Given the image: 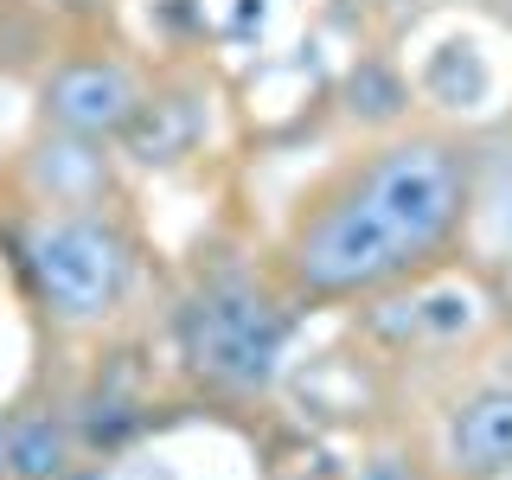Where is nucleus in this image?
<instances>
[{
  "label": "nucleus",
  "mask_w": 512,
  "mask_h": 480,
  "mask_svg": "<svg viewBox=\"0 0 512 480\" xmlns=\"http://www.w3.org/2000/svg\"><path fill=\"white\" fill-rule=\"evenodd\" d=\"M468 180L442 141H397L346 173L327 199L301 218L288 269L308 295H365L397 282L455 231Z\"/></svg>",
  "instance_id": "obj_1"
},
{
  "label": "nucleus",
  "mask_w": 512,
  "mask_h": 480,
  "mask_svg": "<svg viewBox=\"0 0 512 480\" xmlns=\"http://www.w3.org/2000/svg\"><path fill=\"white\" fill-rule=\"evenodd\" d=\"M20 269L58 327H96L122 308L135 256L116 224L90 212H52L20 237Z\"/></svg>",
  "instance_id": "obj_2"
},
{
  "label": "nucleus",
  "mask_w": 512,
  "mask_h": 480,
  "mask_svg": "<svg viewBox=\"0 0 512 480\" xmlns=\"http://www.w3.org/2000/svg\"><path fill=\"white\" fill-rule=\"evenodd\" d=\"M192 372L218 391H263L288 346V314L256 288H205L180 320Z\"/></svg>",
  "instance_id": "obj_3"
},
{
  "label": "nucleus",
  "mask_w": 512,
  "mask_h": 480,
  "mask_svg": "<svg viewBox=\"0 0 512 480\" xmlns=\"http://www.w3.org/2000/svg\"><path fill=\"white\" fill-rule=\"evenodd\" d=\"M141 96H135V77L122 71V64L109 58H77V64H58L52 77H45V122L58 128V135H122L128 122H135Z\"/></svg>",
  "instance_id": "obj_4"
},
{
  "label": "nucleus",
  "mask_w": 512,
  "mask_h": 480,
  "mask_svg": "<svg viewBox=\"0 0 512 480\" xmlns=\"http://www.w3.org/2000/svg\"><path fill=\"white\" fill-rule=\"evenodd\" d=\"M448 455L468 480L512 474V391H480L448 423Z\"/></svg>",
  "instance_id": "obj_5"
},
{
  "label": "nucleus",
  "mask_w": 512,
  "mask_h": 480,
  "mask_svg": "<svg viewBox=\"0 0 512 480\" xmlns=\"http://www.w3.org/2000/svg\"><path fill=\"white\" fill-rule=\"evenodd\" d=\"M32 186L52 205H90L96 192L109 186V173H103V154H96L84 135H64V141H45V148L32 154Z\"/></svg>",
  "instance_id": "obj_6"
},
{
  "label": "nucleus",
  "mask_w": 512,
  "mask_h": 480,
  "mask_svg": "<svg viewBox=\"0 0 512 480\" xmlns=\"http://www.w3.org/2000/svg\"><path fill=\"white\" fill-rule=\"evenodd\" d=\"M71 461V429L52 410L7 416V480H58Z\"/></svg>",
  "instance_id": "obj_7"
},
{
  "label": "nucleus",
  "mask_w": 512,
  "mask_h": 480,
  "mask_svg": "<svg viewBox=\"0 0 512 480\" xmlns=\"http://www.w3.org/2000/svg\"><path fill=\"white\" fill-rule=\"evenodd\" d=\"M346 96H352V116H359V122L404 116V84H397L384 64H359V71H352V84H346Z\"/></svg>",
  "instance_id": "obj_8"
},
{
  "label": "nucleus",
  "mask_w": 512,
  "mask_h": 480,
  "mask_svg": "<svg viewBox=\"0 0 512 480\" xmlns=\"http://www.w3.org/2000/svg\"><path fill=\"white\" fill-rule=\"evenodd\" d=\"M410 327H429V333H461V327H474V295H429V301H416Z\"/></svg>",
  "instance_id": "obj_9"
},
{
  "label": "nucleus",
  "mask_w": 512,
  "mask_h": 480,
  "mask_svg": "<svg viewBox=\"0 0 512 480\" xmlns=\"http://www.w3.org/2000/svg\"><path fill=\"white\" fill-rule=\"evenodd\" d=\"M359 480H423V474H416L404 455H391V448H378V455H365V461H359Z\"/></svg>",
  "instance_id": "obj_10"
}]
</instances>
